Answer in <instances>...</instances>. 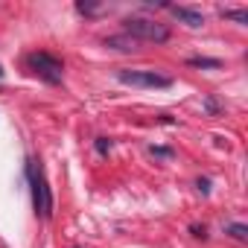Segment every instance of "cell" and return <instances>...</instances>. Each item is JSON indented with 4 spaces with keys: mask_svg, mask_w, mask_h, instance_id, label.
<instances>
[{
    "mask_svg": "<svg viewBox=\"0 0 248 248\" xmlns=\"http://www.w3.org/2000/svg\"><path fill=\"white\" fill-rule=\"evenodd\" d=\"M193 236H204V225L199 228V225H193Z\"/></svg>",
    "mask_w": 248,
    "mask_h": 248,
    "instance_id": "5bb4252c",
    "label": "cell"
},
{
    "mask_svg": "<svg viewBox=\"0 0 248 248\" xmlns=\"http://www.w3.org/2000/svg\"><path fill=\"white\" fill-rule=\"evenodd\" d=\"M123 30H126V35H132L135 41H152V44L170 41V27L158 24L152 18H126L123 21Z\"/></svg>",
    "mask_w": 248,
    "mask_h": 248,
    "instance_id": "7a4b0ae2",
    "label": "cell"
},
{
    "mask_svg": "<svg viewBox=\"0 0 248 248\" xmlns=\"http://www.w3.org/2000/svg\"><path fill=\"white\" fill-rule=\"evenodd\" d=\"M27 181H30V193H32L35 216L50 219V216H53V190H50V184H47V178H44L41 161H35V158L27 161Z\"/></svg>",
    "mask_w": 248,
    "mask_h": 248,
    "instance_id": "6da1fadb",
    "label": "cell"
},
{
    "mask_svg": "<svg viewBox=\"0 0 248 248\" xmlns=\"http://www.w3.org/2000/svg\"><path fill=\"white\" fill-rule=\"evenodd\" d=\"M27 70L32 76H38L41 82H47V85H62V76H64L62 59H56L50 53H30L27 56Z\"/></svg>",
    "mask_w": 248,
    "mask_h": 248,
    "instance_id": "3957f363",
    "label": "cell"
},
{
    "mask_svg": "<svg viewBox=\"0 0 248 248\" xmlns=\"http://www.w3.org/2000/svg\"><path fill=\"white\" fill-rule=\"evenodd\" d=\"M0 79H3V67H0Z\"/></svg>",
    "mask_w": 248,
    "mask_h": 248,
    "instance_id": "9a60e30c",
    "label": "cell"
},
{
    "mask_svg": "<svg viewBox=\"0 0 248 248\" xmlns=\"http://www.w3.org/2000/svg\"><path fill=\"white\" fill-rule=\"evenodd\" d=\"M76 9H79L82 15H93V12H99V6H96V3H76Z\"/></svg>",
    "mask_w": 248,
    "mask_h": 248,
    "instance_id": "30bf717a",
    "label": "cell"
},
{
    "mask_svg": "<svg viewBox=\"0 0 248 248\" xmlns=\"http://www.w3.org/2000/svg\"><path fill=\"white\" fill-rule=\"evenodd\" d=\"M96 152H99V155H108V152H111V140L99 138V140H96Z\"/></svg>",
    "mask_w": 248,
    "mask_h": 248,
    "instance_id": "8fae6325",
    "label": "cell"
},
{
    "mask_svg": "<svg viewBox=\"0 0 248 248\" xmlns=\"http://www.w3.org/2000/svg\"><path fill=\"white\" fill-rule=\"evenodd\" d=\"M167 9L184 24V27H190V30H199V27H204V15L199 12V9H190V6H170L167 3Z\"/></svg>",
    "mask_w": 248,
    "mask_h": 248,
    "instance_id": "5b68a950",
    "label": "cell"
},
{
    "mask_svg": "<svg viewBox=\"0 0 248 248\" xmlns=\"http://www.w3.org/2000/svg\"><path fill=\"white\" fill-rule=\"evenodd\" d=\"M193 67H219V59H190Z\"/></svg>",
    "mask_w": 248,
    "mask_h": 248,
    "instance_id": "9c48e42d",
    "label": "cell"
},
{
    "mask_svg": "<svg viewBox=\"0 0 248 248\" xmlns=\"http://www.w3.org/2000/svg\"><path fill=\"white\" fill-rule=\"evenodd\" d=\"M117 79L123 82V85H132V88H170L172 85V79L170 76H161V73H155V70H120L117 73Z\"/></svg>",
    "mask_w": 248,
    "mask_h": 248,
    "instance_id": "277c9868",
    "label": "cell"
},
{
    "mask_svg": "<svg viewBox=\"0 0 248 248\" xmlns=\"http://www.w3.org/2000/svg\"><path fill=\"white\" fill-rule=\"evenodd\" d=\"M225 233H231V236H233V239H239V242H245V239H248V228H245V225H239V222L225 225Z\"/></svg>",
    "mask_w": 248,
    "mask_h": 248,
    "instance_id": "ba28073f",
    "label": "cell"
},
{
    "mask_svg": "<svg viewBox=\"0 0 248 248\" xmlns=\"http://www.w3.org/2000/svg\"><path fill=\"white\" fill-rule=\"evenodd\" d=\"M225 21H236V24H248V12L245 9H222L219 12Z\"/></svg>",
    "mask_w": 248,
    "mask_h": 248,
    "instance_id": "52a82bcc",
    "label": "cell"
},
{
    "mask_svg": "<svg viewBox=\"0 0 248 248\" xmlns=\"http://www.w3.org/2000/svg\"><path fill=\"white\" fill-rule=\"evenodd\" d=\"M105 47H111V50H120V53H135L138 47H140V41H135L132 35H111V38H105Z\"/></svg>",
    "mask_w": 248,
    "mask_h": 248,
    "instance_id": "8992f818",
    "label": "cell"
},
{
    "mask_svg": "<svg viewBox=\"0 0 248 248\" xmlns=\"http://www.w3.org/2000/svg\"><path fill=\"white\" fill-rule=\"evenodd\" d=\"M149 152H152V155H158V158H172V149H164V146H152Z\"/></svg>",
    "mask_w": 248,
    "mask_h": 248,
    "instance_id": "7c38bea8",
    "label": "cell"
},
{
    "mask_svg": "<svg viewBox=\"0 0 248 248\" xmlns=\"http://www.w3.org/2000/svg\"><path fill=\"white\" fill-rule=\"evenodd\" d=\"M199 190H202V193H210V181H207V178H199Z\"/></svg>",
    "mask_w": 248,
    "mask_h": 248,
    "instance_id": "4fadbf2b",
    "label": "cell"
}]
</instances>
